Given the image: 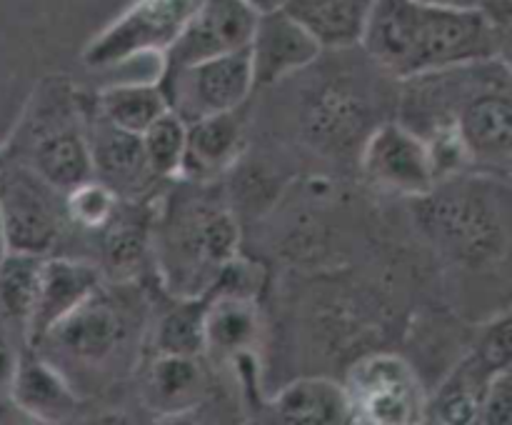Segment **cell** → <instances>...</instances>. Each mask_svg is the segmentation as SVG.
Masks as SVG:
<instances>
[{
    "label": "cell",
    "instance_id": "20",
    "mask_svg": "<svg viewBox=\"0 0 512 425\" xmlns=\"http://www.w3.org/2000/svg\"><path fill=\"white\" fill-rule=\"evenodd\" d=\"M258 338V310L243 295L223 293L205 310V350L220 355L245 353Z\"/></svg>",
    "mask_w": 512,
    "mask_h": 425
},
{
    "label": "cell",
    "instance_id": "1",
    "mask_svg": "<svg viewBox=\"0 0 512 425\" xmlns=\"http://www.w3.org/2000/svg\"><path fill=\"white\" fill-rule=\"evenodd\" d=\"M400 113V123L420 138L440 128H453L470 165L508 168L510 70L500 55L408 78Z\"/></svg>",
    "mask_w": 512,
    "mask_h": 425
},
{
    "label": "cell",
    "instance_id": "14",
    "mask_svg": "<svg viewBox=\"0 0 512 425\" xmlns=\"http://www.w3.org/2000/svg\"><path fill=\"white\" fill-rule=\"evenodd\" d=\"M10 398L20 410L45 423H58L73 415L75 400L73 388L60 375V370L43 358L35 348H25L18 353L13 378H10Z\"/></svg>",
    "mask_w": 512,
    "mask_h": 425
},
{
    "label": "cell",
    "instance_id": "26",
    "mask_svg": "<svg viewBox=\"0 0 512 425\" xmlns=\"http://www.w3.org/2000/svg\"><path fill=\"white\" fill-rule=\"evenodd\" d=\"M185 133H188V125L173 110H165L158 120H153L140 133L145 158H148L150 170L155 175L163 178V175L180 173L185 155Z\"/></svg>",
    "mask_w": 512,
    "mask_h": 425
},
{
    "label": "cell",
    "instance_id": "13",
    "mask_svg": "<svg viewBox=\"0 0 512 425\" xmlns=\"http://www.w3.org/2000/svg\"><path fill=\"white\" fill-rule=\"evenodd\" d=\"M100 285V275L93 265L75 263L65 258H43L33 310L25 323V343L38 345L55 323L73 313Z\"/></svg>",
    "mask_w": 512,
    "mask_h": 425
},
{
    "label": "cell",
    "instance_id": "28",
    "mask_svg": "<svg viewBox=\"0 0 512 425\" xmlns=\"http://www.w3.org/2000/svg\"><path fill=\"white\" fill-rule=\"evenodd\" d=\"M512 420V383L510 368L500 370L490 378L483 398L478 405V418L475 423L480 425H508Z\"/></svg>",
    "mask_w": 512,
    "mask_h": 425
},
{
    "label": "cell",
    "instance_id": "25",
    "mask_svg": "<svg viewBox=\"0 0 512 425\" xmlns=\"http://www.w3.org/2000/svg\"><path fill=\"white\" fill-rule=\"evenodd\" d=\"M205 310L208 303L198 298H185L178 308L170 310L158 325L155 348L160 353L195 355L205 350Z\"/></svg>",
    "mask_w": 512,
    "mask_h": 425
},
{
    "label": "cell",
    "instance_id": "15",
    "mask_svg": "<svg viewBox=\"0 0 512 425\" xmlns=\"http://www.w3.org/2000/svg\"><path fill=\"white\" fill-rule=\"evenodd\" d=\"M88 148L90 160H93V173H98L100 183L108 185L115 195L135 193L148 180L155 178L148 158H145L140 135L125 133V130L110 125L108 120H103L95 128Z\"/></svg>",
    "mask_w": 512,
    "mask_h": 425
},
{
    "label": "cell",
    "instance_id": "29",
    "mask_svg": "<svg viewBox=\"0 0 512 425\" xmlns=\"http://www.w3.org/2000/svg\"><path fill=\"white\" fill-rule=\"evenodd\" d=\"M140 255H143V228H138V225H123V228L115 230V235H110V263L123 268V265L135 263Z\"/></svg>",
    "mask_w": 512,
    "mask_h": 425
},
{
    "label": "cell",
    "instance_id": "24",
    "mask_svg": "<svg viewBox=\"0 0 512 425\" xmlns=\"http://www.w3.org/2000/svg\"><path fill=\"white\" fill-rule=\"evenodd\" d=\"M45 255L5 253L0 258V318L25 330L38 293L40 265Z\"/></svg>",
    "mask_w": 512,
    "mask_h": 425
},
{
    "label": "cell",
    "instance_id": "7",
    "mask_svg": "<svg viewBox=\"0 0 512 425\" xmlns=\"http://www.w3.org/2000/svg\"><path fill=\"white\" fill-rule=\"evenodd\" d=\"M0 215L8 253L45 255L60 233V193L28 165L3 163Z\"/></svg>",
    "mask_w": 512,
    "mask_h": 425
},
{
    "label": "cell",
    "instance_id": "18",
    "mask_svg": "<svg viewBox=\"0 0 512 425\" xmlns=\"http://www.w3.org/2000/svg\"><path fill=\"white\" fill-rule=\"evenodd\" d=\"M30 168L60 195L93 178L88 140L75 128H58L38 140Z\"/></svg>",
    "mask_w": 512,
    "mask_h": 425
},
{
    "label": "cell",
    "instance_id": "9",
    "mask_svg": "<svg viewBox=\"0 0 512 425\" xmlns=\"http://www.w3.org/2000/svg\"><path fill=\"white\" fill-rule=\"evenodd\" d=\"M128 335V310L118 298L103 293L98 285L73 313L55 323L33 348H53L55 353L75 360V363L103 365L123 350Z\"/></svg>",
    "mask_w": 512,
    "mask_h": 425
},
{
    "label": "cell",
    "instance_id": "3",
    "mask_svg": "<svg viewBox=\"0 0 512 425\" xmlns=\"http://www.w3.org/2000/svg\"><path fill=\"white\" fill-rule=\"evenodd\" d=\"M415 200L423 233L460 263H493L508 250V188L490 175H445Z\"/></svg>",
    "mask_w": 512,
    "mask_h": 425
},
{
    "label": "cell",
    "instance_id": "4",
    "mask_svg": "<svg viewBox=\"0 0 512 425\" xmlns=\"http://www.w3.org/2000/svg\"><path fill=\"white\" fill-rule=\"evenodd\" d=\"M163 258L168 260L170 288L195 298L233 260L238 225L215 200H180L165 223Z\"/></svg>",
    "mask_w": 512,
    "mask_h": 425
},
{
    "label": "cell",
    "instance_id": "8",
    "mask_svg": "<svg viewBox=\"0 0 512 425\" xmlns=\"http://www.w3.org/2000/svg\"><path fill=\"white\" fill-rule=\"evenodd\" d=\"M193 0H135L85 48L90 68H108L148 53L163 55L183 28Z\"/></svg>",
    "mask_w": 512,
    "mask_h": 425
},
{
    "label": "cell",
    "instance_id": "17",
    "mask_svg": "<svg viewBox=\"0 0 512 425\" xmlns=\"http://www.w3.org/2000/svg\"><path fill=\"white\" fill-rule=\"evenodd\" d=\"M273 415L293 425L350 423V405L343 385L325 378H300L285 385L273 400Z\"/></svg>",
    "mask_w": 512,
    "mask_h": 425
},
{
    "label": "cell",
    "instance_id": "23",
    "mask_svg": "<svg viewBox=\"0 0 512 425\" xmlns=\"http://www.w3.org/2000/svg\"><path fill=\"white\" fill-rule=\"evenodd\" d=\"M100 118L108 120L115 128L125 130V133L140 135L148 128L153 120L168 108L160 85L153 83H125L113 85V88L100 93Z\"/></svg>",
    "mask_w": 512,
    "mask_h": 425
},
{
    "label": "cell",
    "instance_id": "32",
    "mask_svg": "<svg viewBox=\"0 0 512 425\" xmlns=\"http://www.w3.org/2000/svg\"><path fill=\"white\" fill-rule=\"evenodd\" d=\"M420 3L438 5V8H458V10H468V8H480V3H483V0H420Z\"/></svg>",
    "mask_w": 512,
    "mask_h": 425
},
{
    "label": "cell",
    "instance_id": "22",
    "mask_svg": "<svg viewBox=\"0 0 512 425\" xmlns=\"http://www.w3.org/2000/svg\"><path fill=\"white\" fill-rule=\"evenodd\" d=\"M368 5L370 0H288L285 10L325 45L360 40Z\"/></svg>",
    "mask_w": 512,
    "mask_h": 425
},
{
    "label": "cell",
    "instance_id": "5",
    "mask_svg": "<svg viewBox=\"0 0 512 425\" xmlns=\"http://www.w3.org/2000/svg\"><path fill=\"white\" fill-rule=\"evenodd\" d=\"M158 85L168 108L185 125L208 115L233 113L245 103L255 85L250 53L245 48L183 68L163 70Z\"/></svg>",
    "mask_w": 512,
    "mask_h": 425
},
{
    "label": "cell",
    "instance_id": "21",
    "mask_svg": "<svg viewBox=\"0 0 512 425\" xmlns=\"http://www.w3.org/2000/svg\"><path fill=\"white\" fill-rule=\"evenodd\" d=\"M145 393L150 405L165 413L193 405V400L203 393V370L195 355L160 353L148 370Z\"/></svg>",
    "mask_w": 512,
    "mask_h": 425
},
{
    "label": "cell",
    "instance_id": "31",
    "mask_svg": "<svg viewBox=\"0 0 512 425\" xmlns=\"http://www.w3.org/2000/svg\"><path fill=\"white\" fill-rule=\"evenodd\" d=\"M253 13L265 15V13H275V10H283L288 5V0H243Z\"/></svg>",
    "mask_w": 512,
    "mask_h": 425
},
{
    "label": "cell",
    "instance_id": "30",
    "mask_svg": "<svg viewBox=\"0 0 512 425\" xmlns=\"http://www.w3.org/2000/svg\"><path fill=\"white\" fill-rule=\"evenodd\" d=\"M15 363H18V350L10 340V325L0 318V388L10 385Z\"/></svg>",
    "mask_w": 512,
    "mask_h": 425
},
{
    "label": "cell",
    "instance_id": "12",
    "mask_svg": "<svg viewBox=\"0 0 512 425\" xmlns=\"http://www.w3.org/2000/svg\"><path fill=\"white\" fill-rule=\"evenodd\" d=\"M320 50L323 43L315 38L313 30L285 8L258 15L248 45L253 80L260 85L280 83L288 75L308 68Z\"/></svg>",
    "mask_w": 512,
    "mask_h": 425
},
{
    "label": "cell",
    "instance_id": "10",
    "mask_svg": "<svg viewBox=\"0 0 512 425\" xmlns=\"http://www.w3.org/2000/svg\"><path fill=\"white\" fill-rule=\"evenodd\" d=\"M258 13L243 0H193L183 28L163 53V70L238 53L250 45Z\"/></svg>",
    "mask_w": 512,
    "mask_h": 425
},
{
    "label": "cell",
    "instance_id": "33",
    "mask_svg": "<svg viewBox=\"0 0 512 425\" xmlns=\"http://www.w3.org/2000/svg\"><path fill=\"white\" fill-rule=\"evenodd\" d=\"M8 253V248H5V235H3V215H0V258Z\"/></svg>",
    "mask_w": 512,
    "mask_h": 425
},
{
    "label": "cell",
    "instance_id": "19",
    "mask_svg": "<svg viewBox=\"0 0 512 425\" xmlns=\"http://www.w3.org/2000/svg\"><path fill=\"white\" fill-rule=\"evenodd\" d=\"M243 143L238 115L218 113L188 123L183 168L190 175H215L228 168Z\"/></svg>",
    "mask_w": 512,
    "mask_h": 425
},
{
    "label": "cell",
    "instance_id": "16",
    "mask_svg": "<svg viewBox=\"0 0 512 425\" xmlns=\"http://www.w3.org/2000/svg\"><path fill=\"white\" fill-rule=\"evenodd\" d=\"M505 370V368H503ZM500 373L498 368L480 358L478 353H470L453 373L445 378V383L435 390L433 398H425V420L445 425H468L478 418V405L488 388L490 378Z\"/></svg>",
    "mask_w": 512,
    "mask_h": 425
},
{
    "label": "cell",
    "instance_id": "2",
    "mask_svg": "<svg viewBox=\"0 0 512 425\" xmlns=\"http://www.w3.org/2000/svg\"><path fill=\"white\" fill-rule=\"evenodd\" d=\"M360 43L378 68L408 80L500 55L503 33L483 8H438L420 0H370Z\"/></svg>",
    "mask_w": 512,
    "mask_h": 425
},
{
    "label": "cell",
    "instance_id": "27",
    "mask_svg": "<svg viewBox=\"0 0 512 425\" xmlns=\"http://www.w3.org/2000/svg\"><path fill=\"white\" fill-rule=\"evenodd\" d=\"M65 210L75 223L85 228H100L113 218L115 193L105 183L90 178L65 195Z\"/></svg>",
    "mask_w": 512,
    "mask_h": 425
},
{
    "label": "cell",
    "instance_id": "11",
    "mask_svg": "<svg viewBox=\"0 0 512 425\" xmlns=\"http://www.w3.org/2000/svg\"><path fill=\"white\" fill-rule=\"evenodd\" d=\"M363 173L373 185L393 193H428L438 183L428 143L403 123H383L368 135L363 148Z\"/></svg>",
    "mask_w": 512,
    "mask_h": 425
},
{
    "label": "cell",
    "instance_id": "6",
    "mask_svg": "<svg viewBox=\"0 0 512 425\" xmlns=\"http://www.w3.org/2000/svg\"><path fill=\"white\" fill-rule=\"evenodd\" d=\"M345 395L350 423L405 425L425 420V393L403 358L375 353L350 368Z\"/></svg>",
    "mask_w": 512,
    "mask_h": 425
}]
</instances>
